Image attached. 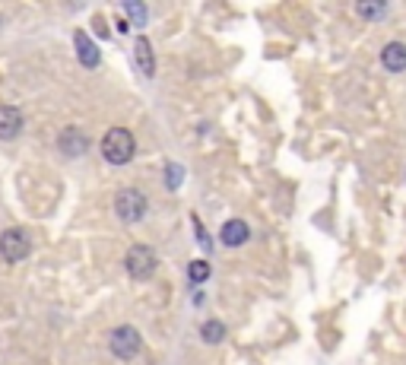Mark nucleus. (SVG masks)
<instances>
[{"label":"nucleus","mask_w":406,"mask_h":365,"mask_svg":"<svg viewBox=\"0 0 406 365\" xmlns=\"http://www.w3.org/2000/svg\"><path fill=\"white\" fill-rule=\"evenodd\" d=\"M381 64L390 73H403L406 70V45L403 42H388L381 48Z\"/></svg>","instance_id":"9b49d317"},{"label":"nucleus","mask_w":406,"mask_h":365,"mask_svg":"<svg viewBox=\"0 0 406 365\" xmlns=\"http://www.w3.org/2000/svg\"><path fill=\"white\" fill-rule=\"evenodd\" d=\"M191 219H194V226H197V241L203 245V254H209V251H213V241H209V235L203 232V226H200V219H197V216H191Z\"/></svg>","instance_id":"f3484780"},{"label":"nucleus","mask_w":406,"mask_h":365,"mask_svg":"<svg viewBox=\"0 0 406 365\" xmlns=\"http://www.w3.org/2000/svg\"><path fill=\"white\" fill-rule=\"evenodd\" d=\"M356 13H358V16H365V19H381L384 13H388V6H384V4H358Z\"/></svg>","instance_id":"dca6fc26"},{"label":"nucleus","mask_w":406,"mask_h":365,"mask_svg":"<svg viewBox=\"0 0 406 365\" xmlns=\"http://www.w3.org/2000/svg\"><path fill=\"white\" fill-rule=\"evenodd\" d=\"M114 213L121 222H140L146 216V194L137 187H124L114 197Z\"/></svg>","instance_id":"f03ea898"},{"label":"nucleus","mask_w":406,"mask_h":365,"mask_svg":"<svg viewBox=\"0 0 406 365\" xmlns=\"http://www.w3.org/2000/svg\"><path fill=\"white\" fill-rule=\"evenodd\" d=\"M96 32H99V36H102V38H105V36H108V26H105V23H102V19H96Z\"/></svg>","instance_id":"a211bd4d"},{"label":"nucleus","mask_w":406,"mask_h":365,"mask_svg":"<svg viewBox=\"0 0 406 365\" xmlns=\"http://www.w3.org/2000/svg\"><path fill=\"white\" fill-rule=\"evenodd\" d=\"M140 347H143L140 330L131 327V324H124V327H118L111 334V353L118 356V359H133V356L140 353Z\"/></svg>","instance_id":"39448f33"},{"label":"nucleus","mask_w":406,"mask_h":365,"mask_svg":"<svg viewBox=\"0 0 406 365\" xmlns=\"http://www.w3.org/2000/svg\"><path fill=\"white\" fill-rule=\"evenodd\" d=\"M187 276H191V283H207L209 280V261H191L187 263Z\"/></svg>","instance_id":"ddd939ff"},{"label":"nucleus","mask_w":406,"mask_h":365,"mask_svg":"<svg viewBox=\"0 0 406 365\" xmlns=\"http://www.w3.org/2000/svg\"><path fill=\"white\" fill-rule=\"evenodd\" d=\"M73 45H77V58H79V64L83 67H99V60H102V54H99V48H96V42H92L89 36H86L83 29L79 32H73Z\"/></svg>","instance_id":"1a4fd4ad"},{"label":"nucleus","mask_w":406,"mask_h":365,"mask_svg":"<svg viewBox=\"0 0 406 365\" xmlns=\"http://www.w3.org/2000/svg\"><path fill=\"white\" fill-rule=\"evenodd\" d=\"M133 60H137L143 77H155V54H153V45L146 36H140L137 42H133Z\"/></svg>","instance_id":"9d476101"},{"label":"nucleus","mask_w":406,"mask_h":365,"mask_svg":"<svg viewBox=\"0 0 406 365\" xmlns=\"http://www.w3.org/2000/svg\"><path fill=\"white\" fill-rule=\"evenodd\" d=\"M181 181H185V168L175 165V162H168V165H165V185H168V191H178Z\"/></svg>","instance_id":"2eb2a0df"},{"label":"nucleus","mask_w":406,"mask_h":365,"mask_svg":"<svg viewBox=\"0 0 406 365\" xmlns=\"http://www.w3.org/2000/svg\"><path fill=\"white\" fill-rule=\"evenodd\" d=\"M200 340H203V343H209V347L222 343V340H226V324L216 321V317H213V321H207V324L200 327Z\"/></svg>","instance_id":"f8f14e48"},{"label":"nucleus","mask_w":406,"mask_h":365,"mask_svg":"<svg viewBox=\"0 0 406 365\" xmlns=\"http://www.w3.org/2000/svg\"><path fill=\"white\" fill-rule=\"evenodd\" d=\"M137 153V140L127 127H111V131L102 137V156H105L111 165H127Z\"/></svg>","instance_id":"f257e3e1"},{"label":"nucleus","mask_w":406,"mask_h":365,"mask_svg":"<svg viewBox=\"0 0 406 365\" xmlns=\"http://www.w3.org/2000/svg\"><path fill=\"white\" fill-rule=\"evenodd\" d=\"M23 134V111L13 105H0V140H13Z\"/></svg>","instance_id":"6e6552de"},{"label":"nucleus","mask_w":406,"mask_h":365,"mask_svg":"<svg viewBox=\"0 0 406 365\" xmlns=\"http://www.w3.org/2000/svg\"><path fill=\"white\" fill-rule=\"evenodd\" d=\"M0 254H4V261L16 263V261H26L32 254V239L26 229H6L4 235H0Z\"/></svg>","instance_id":"7ed1b4c3"},{"label":"nucleus","mask_w":406,"mask_h":365,"mask_svg":"<svg viewBox=\"0 0 406 365\" xmlns=\"http://www.w3.org/2000/svg\"><path fill=\"white\" fill-rule=\"evenodd\" d=\"M248 239H251V226L245 219H229L219 229V241L226 248H241V245H248Z\"/></svg>","instance_id":"423d86ee"},{"label":"nucleus","mask_w":406,"mask_h":365,"mask_svg":"<svg viewBox=\"0 0 406 365\" xmlns=\"http://www.w3.org/2000/svg\"><path fill=\"white\" fill-rule=\"evenodd\" d=\"M124 13L131 16V26H146V6L143 4H137V0H127Z\"/></svg>","instance_id":"4468645a"},{"label":"nucleus","mask_w":406,"mask_h":365,"mask_svg":"<svg viewBox=\"0 0 406 365\" xmlns=\"http://www.w3.org/2000/svg\"><path fill=\"white\" fill-rule=\"evenodd\" d=\"M57 146H60V153H64V156H70V159L73 156H83V153L89 150V137H86L79 127H67V131L57 137Z\"/></svg>","instance_id":"0eeeda50"},{"label":"nucleus","mask_w":406,"mask_h":365,"mask_svg":"<svg viewBox=\"0 0 406 365\" xmlns=\"http://www.w3.org/2000/svg\"><path fill=\"white\" fill-rule=\"evenodd\" d=\"M124 267L133 280H150L155 270V251L150 245H133L124 258Z\"/></svg>","instance_id":"20e7f679"}]
</instances>
